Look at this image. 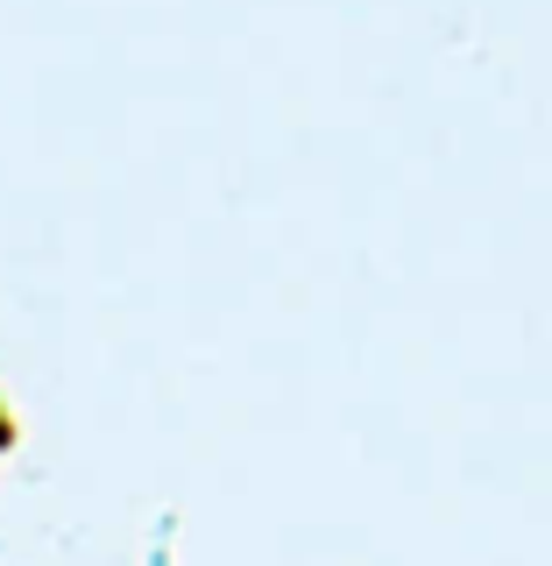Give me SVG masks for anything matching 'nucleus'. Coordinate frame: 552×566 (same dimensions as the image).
<instances>
[]
</instances>
